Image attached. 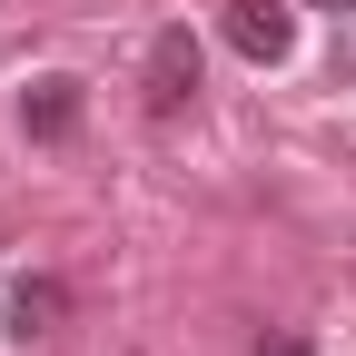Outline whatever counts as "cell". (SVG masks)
I'll use <instances>...</instances> for the list:
<instances>
[{
  "mask_svg": "<svg viewBox=\"0 0 356 356\" xmlns=\"http://www.w3.org/2000/svg\"><path fill=\"white\" fill-rule=\"evenodd\" d=\"M218 30H228V50L257 60V70H277V60L297 50V10H287V0H228Z\"/></svg>",
  "mask_w": 356,
  "mask_h": 356,
  "instance_id": "obj_1",
  "label": "cell"
},
{
  "mask_svg": "<svg viewBox=\"0 0 356 356\" xmlns=\"http://www.w3.org/2000/svg\"><path fill=\"white\" fill-rule=\"evenodd\" d=\"M198 99V40L188 30H159L149 40V119H178Z\"/></svg>",
  "mask_w": 356,
  "mask_h": 356,
  "instance_id": "obj_2",
  "label": "cell"
},
{
  "mask_svg": "<svg viewBox=\"0 0 356 356\" xmlns=\"http://www.w3.org/2000/svg\"><path fill=\"white\" fill-rule=\"evenodd\" d=\"M79 119H89V89H79V79H30V89H20V129H30L40 149L79 139Z\"/></svg>",
  "mask_w": 356,
  "mask_h": 356,
  "instance_id": "obj_3",
  "label": "cell"
},
{
  "mask_svg": "<svg viewBox=\"0 0 356 356\" xmlns=\"http://www.w3.org/2000/svg\"><path fill=\"white\" fill-rule=\"evenodd\" d=\"M60 317H70V287L60 277H20L10 297H0V327H10V337H50Z\"/></svg>",
  "mask_w": 356,
  "mask_h": 356,
  "instance_id": "obj_4",
  "label": "cell"
},
{
  "mask_svg": "<svg viewBox=\"0 0 356 356\" xmlns=\"http://www.w3.org/2000/svg\"><path fill=\"white\" fill-rule=\"evenodd\" d=\"M257 356H307V337H277V346H257Z\"/></svg>",
  "mask_w": 356,
  "mask_h": 356,
  "instance_id": "obj_5",
  "label": "cell"
},
{
  "mask_svg": "<svg viewBox=\"0 0 356 356\" xmlns=\"http://www.w3.org/2000/svg\"><path fill=\"white\" fill-rule=\"evenodd\" d=\"M317 10H337V20H356V0H317Z\"/></svg>",
  "mask_w": 356,
  "mask_h": 356,
  "instance_id": "obj_6",
  "label": "cell"
}]
</instances>
